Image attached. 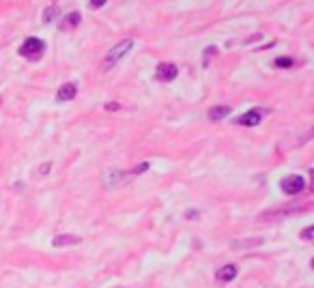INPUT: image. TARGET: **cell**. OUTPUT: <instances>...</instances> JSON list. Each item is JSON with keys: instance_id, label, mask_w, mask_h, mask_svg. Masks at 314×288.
Returning <instances> with one entry per match:
<instances>
[{"instance_id": "6da1fadb", "label": "cell", "mask_w": 314, "mask_h": 288, "mask_svg": "<svg viewBox=\"0 0 314 288\" xmlns=\"http://www.w3.org/2000/svg\"><path fill=\"white\" fill-rule=\"evenodd\" d=\"M132 45H134V41L132 39H125V41H121V43H116L114 47H112L110 52H108V56L104 58V63H101V71H108V69H112L114 65L121 61L125 54L132 50Z\"/></svg>"}, {"instance_id": "7a4b0ae2", "label": "cell", "mask_w": 314, "mask_h": 288, "mask_svg": "<svg viewBox=\"0 0 314 288\" xmlns=\"http://www.w3.org/2000/svg\"><path fill=\"white\" fill-rule=\"evenodd\" d=\"M43 50H45V43L41 39H37V37H28V39L22 43L20 54L24 58H28V61H37V58H41Z\"/></svg>"}, {"instance_id": "3957f363", "label": "cell", "mask_w": 314, "mask_h": 288, "mask_svg": "<svg viewBox=\"0 0 314 288\" xmlns=\"http://www.w3.org/2000/svg\"><path fill=\"white\" fill-rule=\"evenodd\" d=\"M280 187H282V192L286 194H301L306 189V181H304V177L301 175H291V177H286L280 181Z\"/></svg>"}, {"instance_id": "277c9868", "label": "cell", "mask_w": 314, "mask_h": 288, "mask_svg": "<svg viewBox=\"0 0 314 288\" xmlns=\"http://www.w3.org/2000/svg\"><path fill=\"white\" fill-rule=\"evenodd\" d=\"M134 175L132 172H123V170H110L106 172L104 178H101V183H104L106 187H118L121 183H125L127 178H132Z\"/></svg>"}, {"instance_id": "5b68a950", "label": "cell", "mask_w": 314, "mask_h": 288, "mask_svg": "<svg viewBox=\"0 0 314 288\" xmlns=\"http://www.w3.org/2000/svg\"><path fill=\"white\" fill-rule=\"evenodd\" d=\"M177 73H179L177 65H172V63H161L159 67H157L155 78L161 80V82H172V80L177 78Z\"/></svg>"}, {"instance_id": "8992f818", "label": "cell", "mask_w": 314, "mask_h": 288, "mask_svg": "<svg viewBox=\"0 0 314 288\" xmlns=\"http://www.w3.org/2000/svg\"><path fill=\"white\" fill-rule=\"evenodd\" d=\"M235 278H237V267H235V265H224V267L218 269V273H215V280L222 282V284L232 282Z\"/></svg>"}, {"instance_id": "52a82bcc", "label": "cell", "mask_w": 314, "mask_h": 288, "mask_svg": "<svg viewBox=\"0 0 314 288\" xmlns=\"http://www.w3.org/2000/svg\"><path fill=\"white\" fill-rule=\"evenodd\" d=\"M261 118H263V112L261 110H250V112H246L243 116H239V125H243V127H254V125H258L261 123Z\"/></svg>"}, {"instance_id": "ba28073f", "label": "cell", "mask_w": 314, "mask_h": 288, "mask_svg": "<svg viewBox=\"0 0 314 288\" xmlns=\"http://www.w3.org/2000/svg\"><path fill=\"white\" fill-rule=\"evenodd\" d=\"M82 243V239L75 237V235H58L52 239V245L54 247H67V245H78Z\"/></svg>"}, {"instance_id": "9c48e42d", "label": "cell", "mask_w": 314, "mask_h": 288, "mask_svg": "<svg viewBox=\"0 0 314 288\" xmlns=\"http://www.w3.org/2000/svg\"><path fill=\"white\" fill-rule=\"evenodd\" d=\"M75 93H78V86H75L73 82H67V84H63L61 89H58V93H56V99L58 101H69V99H73Z\"/></svg>"}, {"instance_id": "30bf717a", "label": "cell", "mask_w": 314, "mask_h": 288, "mask_svg": "<svg viewBox=\"0 0 314 288\" xmlns=\"http://www.w3.org/2000/svg\"><path fill=\"white\" fill-rule=\"evenodd\" d=\"M80 20H82V15H80L78 11H73V13L65 15V20L61 22V30H71V28H75V26L80 24Z\"/></svg>"}, {"instance_id": "8fae6325", "label": "cell", "mask_w": 314, "mask_h": 288, "mask_svg": "<svg viewBox=\"0 0 314 288\" xmlns=\"http://www.w3.org/2000/svg\"><path fill=\"white\" fill-rule=\"evenodd\" d=\"M228 114H230V106H215L209 110V118L213 123H218V121H222V118L228 116Z\"/></svg>"}, {"instance_id": "7c38bea8", "label": "cell", "mask_w": 314, "mask_h": 288, "mask_svg": "<svg viewBox=\"0 0 314 288\" xmlns=\"http://www.w3.org/2000/svg\"><path fill=\"white\" fill-rule=\"evenodd\" d=\"M263 243V237H254V239H246V241H232V249H241V247H256Z\"/></svg>"}, {"instance_id": "4fadbf2b", "label": "cell", "mask_w": 314, "mask_h": 288, "mask_svg": "<svg viewBox=\"0 0 314 288\" xmlns=\"http://www.w3.org/2000/svg\"><path fill=\"white\" fill-rule=\"evenodd\" d=\"M58 13H61V9H58V4H50L45 11H43V22H52L54 18H58Z\"/></svg>"}, {"instance_id": "5bb4252c", "label": "cell", "mask_w": 314, "mask_h": 288, "mask_svg": "<svg viewBox=\"0 0 314 288\" xmlns=\"http://www.w3.org/2000/svg\"><path fill=\"white\" fill-rule=\"evenodd\" d=\"M273 65H275V67H291V65H293V58H275V61H273Z\"/></svg>"}, {"instance_id": "9a60e30c", "label": "cell", "mask_w": 314, "mask_h": 288, "mask_svg": "<svg viewBox=\"0 0 314 288\" xmlns=\"http://www.w3.org/2000/svg\"><path fill=\"white\" fill-rule=\"evenodd\" d=\"M312 235H314V226H308L304 232H301V239H306V241H310L312 239Z\"/></svg>"}, {"instance_id": "2e32d148", "label": "cell", "mask_w": 314, "mask_h": 288, "mask_svg": "<svg viewBox=\"0 0 314 288\" xmlns=\"http://www.w3.org/2000/svg\"><path fill=\"white\" fill-rule=\"evenodd\" d=\"M104 2H106V0H90V7H93V9H99V7H104Z\"/></svg>"}, {"instance_id": "e0dca14e", "label": "cell", "mask_w": 314, "mask_h": 288, "mask_svg": "<svg viewBox=\"0 0 314 288\" xmlns=\"http://www.w3.org/2000/svg\"><path fill=\"white\" fill-rule=\"evenodd\" d=\"M106 110H118V103H116V101L108 103V106H106Z\"/></svg>"}]
</instances>
